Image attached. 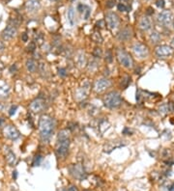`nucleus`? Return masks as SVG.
Listing matches in <instances>:
<instances>
[{
    "mask_svg": "<svg viewBox=\"0 0 174 191\" xmlns=\"http://www.w3.org/2000/svg\"><path fill=\"white\" fill-rule=\"evenodd\" d=\"M70 146V132L67 129L61 130L57 136L56 155L59 157H65L69 152Z\"/></svg>",
    "mask_w": 174,
    "mask_h": 191,
    "instance_id": "f257e3e1",
    "label": "nucleus"
},
{
    "mask_svg": "<svg viewBox=\"0 0 174 191\" xmlns=\"http://www.w3.org/2000/svg\"><path fill=\"white\" fill-rule=\"evenodd\" d=\"M54 129V121L49 116L41 117L39 122V130L41 138L44 141H47L50 139V137L53 133Z\"/></svg>",
    "mask_w": 174,
    "mask_h": 191,
    "instance_id": "f03ea898",
    "label": "nucleus"
},
{
    "mask_svg": "<svg viewBox=\"0 0 174 191\" xmlns=\"http://www.w3.org/2000/svg\"><path fill=\"white\" fill-rule=\"evenodd\" d=\"M104 103L108 108H116L122 103V99L118 92H110L104 97Z\"/></svg>",
    "mask_w": 174,
    "mask_h": 191,
    "instance_id": "7ed1b4c3",
    "label": "nucleus"
},
{
    "mask_svg": "<svg viewBox=\"0 0 174 191\" xmlns=\"http://www.w3.org/2000/svg\"><path fill=\"white\" fill-rule=\"evenodd\" d=\"M117 58L120 62V64L123 67L127 68V69H131L134 66V60L133 58L131 57V55L128 52L124 51L123 49H119L117 51Z\"/></svg>",
    "mask_w": 174,
    "mask_h": 191,
    "instance_id": "20e7f679",
    "label": "nucleus"
},
{
    "mask_svg": "<svg viewBox=\"0 0 174 191\" xmlns=\"http://www.w3.org/2000/svg\"><path fill=\"white\" fill-rule=\"evenodd\" d=\"M158 22L165 27H169L173 23V15L170 11H163L158 15Z\"/></svg>",
    "mask_w": 174,
    "mask_h": 191,
    "instance_id": "39448f33",
    "label": "nucleus"
},
{
    "mask_svg": "<svg viewBox=\"0 0 174 191\" xmlns=\"http://www.w3.org/2000/svg\"><path fill=\"white\" fill-rule=\"evenodd\" d=\"M133 51L135 53V55L136 57L140 58V59H143V58H146L149 54V50L148 47L146 45L140 44V42H135V44L133 45Z\"/></svg>",
    "mask_w": 174,
    "mask_h": 191,
    "instance_id": "423d86ee",
    "label": "nucleus"
},
{
    "mask_svg": "<svg viewBox=\"0 0 174 191\" xmlns=\"http://www.w3.org/2000/svg\"><path fill=\"white\" fill-rule=\"evenodd\" d=\"M69 170L73 176L77 179H84L86 178V173L80 164H73L69 168Z\"/></svg>",
    "mask_w": 174,
    "mask_h": 191,
    "instance_id": "0eeeda50",
    "label": "nucleus"
},
{
    "mask_svg": "<svg viewBox=\"0 0 174 191\" xmlns=\"http://www.w3.org/2000/svg\"><path fill=\"white\" fill-rule=\"evenodd\" d=\"M155 53L159 58H167V57H170L173 54V49L170 46L163 45L157 46L155 49Z\"/></svg>",
    "mask_w": 174,
    "mask_h": 191,
    "instance_id": "6e6552de",
    "label": "nucleus"
},
{
    "mask_svg": "<svg viewBox=\"0 0 174 191\" xmlns=\"http://www.w3.org/2000/svg\"><path fill=\"white\" fill-rule=\"evenodd\" d=\"M111 86V82L107 78H101L95 82L94 84V91L96 93H102L104 90H107Z\"/></svg>",
    "mask_w": 174,
    "mask_h": 191,
    "instance_id": "1a4fd4ad",
    "label": "nucleus"
},
{
    "mask_svg": "<svg viewBox=\"0 0 174 191\" xmlns=\"http://www.w3.org/2000/svg\"><path fill=\"white\" fill-rule=\"evenodd\" d=\"M46 104L45 99H41V98L36 99L35 100H33V102L30 103V106H29L30 110L34 113L42 112V111L46 109Z\"/></svg>",
    "mask_w": 174,
    "mask_h": 191,
    "instance_id": "9d476101",
    "label": "nucleus"
},
{
    "mask_svg": "<svg viewBox=\"0 0 174 191\" xmlns=\"http://www.w3.org/2000/svg\"><path fill=\"white\" fill-rule=\"evenodd\" d=\"M105 21H107L108 27L113 30L119 26V18L118 15L114 13H108L105 15Z\"/></svg>",
    "mask_w": 174,
    "mask_h": 191,
    "instance_id": "9b49d317",
    "label": "nucleus"
},
{
    "mask_svg": "<svg viewBox=\"0 0 174 191\" xmlns=\"http://www.w3.org/2000/svg\"><path fill=\"white\" fill-rule=\"evenodd\" d=\"M4 135L11 140H17L19 138V131L13 126H8L4 129Z\"/></svg>",
    "mask_w": 174,
    "mask_h": 191,
    "instance_id": "f8f14e48",
    "label": "nucleus"
},
{
    "mask_svg": "<svg viewBox=\"0 0 174 191\" xmlns=\"http://www.w3.org/2000/svg\"><path fill=\"white\" fill-rule=\"evenodd\" d=\"M17 34V28L13 25H8L6 28H5L2 32V38L5 41H9L12 40L14 37Z\"/></svg>",
    "mask_w": 174,
    "mask_h": 191,
    "instance_id": "ddd939ff",
    "label": "nucleus"
},
{
    "mask_svg": "<svg viewBox=\"0 0 174 191\" xmlns=\"http://www.w3.org/2000/svg\"><path fill=\"white\" fill-rule=\"evenodd\" d=\"M41 8V4L39 0H27L25 3V9L29 13L37 12Z\"/></svg>",
    "mask_w": 174,
    "mask_h": 191,
    "instance_id": "4468645a",
    "label": "nucleus"
},
{
    "mask_svg": "<svg viewBox=\"0 0 174 191\" xmlns=\"http://www.w3.org/2000/svg\"><path fill=\"white\" fill-rule=\"evenodd\" d=\"M89 84L88 83H85L83 85L82 87H80V89L77 90V93H76V98L78 99V100H81L83 99H85L87 97V95L89 93Z\"/></svg>",
    "mask_w": 174,
    "mask_h": 191,
    "instance_id": "2eb2a0df",
    "label": "nucleus"
},
{
    "mask_svg": "<svg viewBox=\"0 0 174 191\" xmlns=\"http://www.w3.org/2000/svg\"><path fill=\"white\" fill-rule=\"evenodd\" d=\"M77 11L80 12V14L83 15V18L84 19H88L89 17H90V14H91V9L89 6L85 4H78L77 6Z\"/></svg>",
    "mask_w": 174,
    "mask_h": 191,
    "instance_id": "dca6fc26",
    "label": "nucleus"
},
{
    "mask_svg": "<svg viewBox=\"0 0 174 191\" xmlns=\"http://www.w3.org/2000/svg\"><path fill=\"white\" fill-rule=\"evenodd\" d=\"M152 27V21L149 18L144 17L142 18L139 21V28L143 31H147L149 30Z\"/></svg>",
    "mask_w": 174,
    "mask_h": 191,
    "instance_id": "f3484780",
    "label": "nucleus"
},
{
    "mask_svg": "<svg viewBox=\"0 0 174 191\" xmlns=\"http://www.w3.org/2000/svg\"><path fill=\"white\" fill-rule=\"evenodd\" d=\"M131 30L130 28H124L118 34V39L120 41H128L131 39Z\"/></svg>",
    "mask_w": 174,
    "mask_h": 191,
    "instance_id": "a211bd4d",
    "label": "nucleus"
},
{
    "mask_svg": "<svg viewBox=\"0 0 174 191\" xmlns=\"http://www.w3.org/2000/svg\"><path fill=\"white\" fill-rule=\"evenodd\" d=\"M67 18H68V21H69V23L71 26H73L76 24L77 20H76V12H75V9L73 7H70L69 10H68L67 12Z\"/></svg>",
    "mask_w": 174,
    "mask_h": 191,
    "instance_id": "6ab92c4d",
    "label": "nucleus"
},
{
    "mask_svg": "<svg viewBox=\"0 0 174 191\" xmlns=\"http://www.w3.org/2000/svg\"><path fill=\"white\" fill-rule=\"evenodd\" d=\"M7 153H6V161L8 162L9 165H14V164L17 162V156H15V153L10 150L7 147Z\"/></svg>",
    "mask_w": 174,
    "mask_h": 191,
    "instance_id": "aec40b11",
    "label": "nucleus"
},
{
    "mask_svg": "<svg viewBox=\"0 0 174 191\" xmlns=\"http://www.w3.org/2000/svg\"><path fill=\"white\" fill-rule=\"evenodd\" d=\"M174 109V106H173V103L172 102H167L165 104H162L161 107H160V112L162 114V115H165L167 114L168 112H171V111H173Z\"/></svg>",
    "mask_w": 174,
    "mask_h": 191,
    "instance_id": "412c9836",
    "label": "nucleus"
},
{
    "mask_svg": "<svg viewBox=\"0 0 174 191\" xmlns=\"http://www.w3.org/2000/svg\"><path fill=\"white\" fill-rule=\"evenodd\" d=\"M10 95V87L8 85H2L0 86V99H5Z\"/></svg>",
    "mask_w": 174,
    "mask_h": 191,
    "instance_id": "4be33fe9",
    "label": "nucleus"
},
{
    "mask_svg": "<svg viewBox=\"0 0 174 191\" xmlns=\"http://www.w3.org/2000/svg\"><path fill=\"white\" fill-rule=\"evenodd\" d=\"M26 69H27V71L30 72H34L36 70H37V68H38V65H37V63L35 60L33 59H29L26 61Z\"/></svg>",
    "mask_w": 174,
    "mask_h": 191,
    "instance_id": "5701e85b",
    "label": "nucleus"
},
{
    "mask_svg": "<svg viewBox=\"0 0 174 191\" xmlns=\"http://www.w3.org/2000/svg\"><path fill=\"white\" fill-rule=\"evenodd\" d=\"M150 41L152 44H157L161 41V35L158 33V32L154 31L150 34Z\"/></svg>",
    "mask_w": 174,
    "mask_h": 191,
    "instance_id": "b1692460",
    "label": "nucleus"
},
{
    "mask_svg": "<svg viewBox=\"0 0 174 191\" xmlns=\"http://www.w3.org/2000/svg\"><path fill=\"white\" fill-rule=\"evenodd\" d=\"M127 3H128V0L126 2H122V1H121L117 5V8H118V10L120 11V12H129V11H130V7H129V5Z\"/></svg>",
    "mask_w": 174,
    "mask_h": 191,
    "instance_id": "393cba45",
    "label": "nucleus"
},
{
    "mask_svg": "<svg viewBox=\"0 0 174 191\" xmlns=\"http://www.w3.org/2000/svg\"><path fill=\"white\" fill-rule=\"evenodd\" d=\"M77 63L81 67L85 65V54L82 51H80L77 55Z\"/></svg>",
    "mask_w": 174,
    "mask_h": 191,
    "instance_id": "a878e982",
    "label": "nucleus"
},
{
    "mask_svg": "<svg viewBox=\"0 0 174 191\" xmlns=\"http://www.w3.org/2000/svg\"><path fill=\"white\" fill-rule=\"evenodd\" d=\"M130 83H131V77L126 75L122 78V81H121V87H122L123 89H126L129 86Z\"/></svg>",
    "mask_w": 174,
    "mask_h": 191,
    "instance_id": "bb28decb",
    "label": "nucleus"
},
{
    "mask_svg": "<svg viewBox=\"0 0 174 191\" xmlns=\"http://www.w3.org/2000/svg\"><path fill=\"white\" fill-rule=\"evenodd\" d=\"M42 159H43V157H42V156L37 155V156L34 157L33 165H34V166H40V164H41V162H42Z\"/></svg>",
    "mask_w": 174,
    "mask_h": 191,
    "instance_id": "cd10ccee",
    "label": "nucleus"
},
{
    "mask_svg": "<svg viewBox=\"0 0 174 191\" xmlns=\"http://www.w3.org/2000/svg\"><path fill=\"white\" fill-rule=\"evenodd\" d=\"M92 39L95 41V42H102V41H103L101 35H100V33H98V32H95V33L93 34Z\"/></svg>",
    "mask_w": 174,
    "mask_h": 191,
    "instance_id": "c85d7f7f",
    "label": "nucleus"
},
{
    "mask_svg": "<svg viewBox=\"0 0 174 191\" xmlns=\"http://www.w3.org/2000/svg\"><path fill=\"white\" fill-rule=\"evenodd\" d=\"M93 55L95 58H101L102 57V49H95Z\"/></svg>",
    "mask_w": 174,
    "mask_h": 191,
    "instance_id": "c756f323",
    "label": "nucleus"
},
{
    "mask_svg": "<svg viewBox=\"0 0 174 191\" xmlns=\"http://www.w3.org/2000/svg\"><path fill=\"white\" fill-rule=\"evenodd\" d=\"M17 109H18V106H17V105H12V106H11V108H10V110H9V115H10V116H13V115L15 113V111H17Z\"/></svg>",
    "mask_w": 174,
    "mask_h": 191,
    "instance_id": "7c9ffc66",
    "label": "nucleus"
},
{
    "mask_svg": "<svg viewBox=\"0 0 174 191\" xmlns=\"http://www.w3.org/2000/svg\"><path fill=\"white\" fill-rule=\"evenodd\" d=\"M131 133H133V130L130 129L129 127H125V129H123V134L124 135H131Z\"/></svg>",
    "mask_w": 174,
    "mask_h": 191,
    "instance_id": "2f4dec72",
    "label": "nucleus"
},
{
    "mask_svg": "<svg viewBox=\"0 0 174 191\" xmlns=\"http://www.w3.org/2000/svg\"><path fill=\"white\" fill-rule=\"evenodd\" d=\"M35 49H36V45H35V44H34V42H30V45H29L28 47H27V50L30 51V52H33Z\"/></svg>",
    "mask_w": 174,
    "mask_h": 191,
    "instance_id": "473e14b6",
    "label": "nucleus"
},
{
    "mask_svg": "<svg viewBox=\"0 0 174 191\" xmlns=\"http://www.w3.org/2000/svg\"><path fill=\"white\" fill-rule=\"evenodd\" d=\"M156 5L159 8H163L165 7V1H163V0H158L156 2Z\"/></svg>",
    "mask_w": 174,
    "mask_h": 191,
    "instance_id": "72a5a7b5",
    "label": "nucleus"
},
{
    "mask_svg": "<svg viewBox=\"0 0 174 191\" xmlns=\"http://www.w3.org/2000/svg\"><path fill=\"white\" fill-rule=\"evenodd\" d=\"M59 75L62 76V77H64V76L67 75V72H66V70H65V69H63V68L59 69Z\"/></svg>",
    "mask_w": 174,
    "mask_h": 191,
    "instance_id": "f704fd0d",
    "label": "nucleus"
},
{
    "mask_svg": "<svg viewBox=\"0 0 174 191\" xmlns=\"http://www.w3.org/2000/svg\"><path fill=\"white\" fill-rule=\"evenodd\" d=\"M107 57H105V60H107V62H111V61H112L111 52H110V51H107Z\"/></svg>",
    "mask_w": 174,
    "mask_h": 191,
    "instance_id": "c9c22d12",
    "label": "nucleus"
},
{
    "mask_svg": "<svg viewBox=\"0 0 174 191\" xmlns=\"http://www.w3.org/2000/svg\"><path fill=\"white\" fill-rule=\"evenodd\" d=\"M114 2H115V0H110V1H108V3L107 4V6L108 8L113 7V6H114Z\"/></svg>",
    "mask_w": 174,
    "mask_h": 191,
    "instance_id": "e433bc0d",
    "label": "nucleus"
},
{
    "mask_svg": "<svg viewBox=\"0 0 174 191\" xmlns=\"http://www.w3.org/2000/svg\"><path fill=\"white\" fill-rule=\"evenodd\" d=\"M22 40L23 42H27V41H28V36H27V34H26V33H23V34H22Z\"/></svg>",
    "mask_w": 174,
    "mask_h": 191,
    "instance_id": "4c0bfd02",
    "label": "nucleus"
},
{
    "mask_svg": "<svg viewBox=\"0 0 174 191\" xmlns=\"http://www.w3.org/2000/svg\"><path fill=\"white\" fill-rule=\"evenodd\" d=\"M13 71L14 72H17V66H15V65H13L11 68H10V72H13Z\"/></svg>",
    "mask_w": 174,
    "mask_h": 191,
    "instance_id": "58836bf2",
    "label": "nucleus"
},
{
    "mask_svg": "<svg viewBox=\"0 0 174 191\" xmlns=\"http://www.w3.org/2000/svg\"><path fill=\"white\" fill-rule=\"evenodd\" d=\"M5 107H6V105L0 102V111H3V110L5 109Z\"/></svg>",
    "mask_w": 174,
    "mask_h": 191,
    "instance_id": "ea45409f",
    "label": "nucleus"
},
{
    "mask_svg": "<svg viewBox=\"0 0 174 191\" xmlns=\"http://www.w3.org/2000/svg\"><path fill=\"white\" fill-rule=\"evenodd\" d=\"M3 50H4V45L2 44L1 42H0V53L3 52Z\"/></svg>",
    "mask_w": 174,
    "mask_h": 191,
    "instance_id": "a19ab883",
    "label": "nucleus"
},
{
    "mask_svg": "<svg viewBox=\"0 0 174 191\" xmlns=\"http://www.w3.org/2000/svg\"><path fill=\"white\" fill-rule=\"evenodd\" d=\"M4 124H5L4 119H3V118H0V127L3 126H4Z\"/></svg>",
    "mask_w": 174,
    "mask_h": 191,
    "instance_id": "79ce46f5",
    "label": "nucleus"
},
{
    "mask_svg": "<svg viewBox=\"0 0 174 191\" xmlns=\"http://www.w3.org/2000/svg\"><path fill=\"white\" fill-rule=\"evenodd\" d=\"M69 191H78V190H77V186H71V187L69 188Z\"/></svg>",
    "mask_w": 174,
    "mask_h": 191,
    "instance_id": "37998d69",
    "label": "nucleus"
},
{
    "mask_svg": "<svg viewBox=\"0 0 174 191\" xmlns=\"http://www.w3.org/2000/svg\"><path fill=\"white\" fill-rule=\"evenodd\" d=\"M3 69H4V66H3V64L0 62V75H1V73H2V71H3Z\"/></svg>",
    "mask_w": 174,
    "mask_h": 191,
    "instance_id": "c03bdc74",
    "label": "nucleus"
},
{
    "mask_svg": "<svg viewBox=\"0 0 174 191\" xmlns=\"http://www.w3.org/2000/svg\"><path fill=\"white\" fill-rule=\"evenodd\" d=\"M17 173H18L17 171L13 172V178H14V179H17V176H18V174H17Z\"/></svg>",
    "mask_w": 174,
    "mask_h": 191,
    "instance_id": "a18cd8bd",
    "label": "nucleus"
},
{
    "mask_svg": "<svg viewBox=\"0 0 174 191\" xmlns=\"http://www.w3.org/2000/svg\"><path fill=\"white\" fill-rule=\"evenodd\" d=\"M168 190H169V191H174V183L171 185V186H170L169 188H168Z\"/></svg>",
    "mask_w": 174,
    "mask_h": 191,
    "instance_id": "49530a36",
    "label": "nucleus"
},
{
    "mask_svg": "<svg viewBox=\"0 0 174 191\" xmlns=\"http://www.w3.org/2000/svg\"><path fill=\"white\" fill-rule=\"evenodd\" d=\"M58 191H69V189H66V188H61L60 190H58Z\"/></svg>",
    "mask_w": 174,
    "mask_h": 191,
    "instance_id": "de8ad7c7",
    "label": "nucleus"
},
{
    "mask_svg": "<svg viewBox=\"0 0 174 191\" xmlns=\"http://www.w3.org/2000/svg\"><path fill=\"white\" fill-rule=\"evenodd\" d=\"M171 45H172V47L174 49V38H173V40H172V42H171Z\"/></svg>",
    "mask_w": 174,
    "mask_h": 191,
    "instance_id": "09e8293b",
    "label": "nucleus"
},
{
    "mask_svg": "<svg viewBox=\"0 0 174 191\" xmlns=\"http://www.w3.org/2000/svg\"><path fill=\"white\" fill-rule=\"evenodd\" d=\"M0 22H1V18H0Z\"/></svg>",
    "mask_w": 174,
    "mask_h": 191,
    "instance_id": "8fccbe9b",
    "label": "nucleus"
},
{
    "mask_svg": "<svg viewBox=\"0 0 174 191\" xmlns=\"http://www.w3.org/2000/svg\"><path fill=\"white\" fill-rule=\"evenodd\" d=\"M52 1H57V0H52Z\"/></svg>",
    "mask_w": 174,
    "mask_h": 191,
    "instance_id": "3c124183",
    "label": "nucleus"
}]
</instances>
